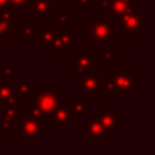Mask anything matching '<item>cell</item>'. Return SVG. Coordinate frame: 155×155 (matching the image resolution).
<instances>
[{"mask_svg": "<svg viewBox=\"0 0 155 155\" xmlns=\"http://www.w3.org/2000/svg\"><path fill=\"white\" fill-rule=\"evenodd\" d=\"M99 60L91 49H74V54L68 59V67L76 70L79 75H98L99 74Z\"/></svg>", "mask_w": 155, "mask_h": 155, "instance_id": "6da1fadb", "label": "cell"}, {"mask_svg": "<svg viewBox=\"0 0 155 155\" xmlns=\"http://www.w3.org/2000/svg\"><path fill=\"white\" fill-rule=\"evenodd\" d=\"M31 101L33 105H35L41 110L42 117L48 118L61 104V94L59 93L57 87H54V86L49 88L35 86V93Z\"/></svg>", "mask_w": 155, "mask_h": 155, "instance_id": "7a4b0ae2", "label": "cell"}, {"mask_svg": "<svg viewBox=\"0 0 155 155\" xmlns=\"http://www.w3.org/2000/svg\"><path fill=\"white\" fill-rule=\"evenodd\" d=\"M117 25H114L109 19L97 18L93 21V23L88 26V37L95 44H107L118 37Z\"/></svg>", "mask_w": 155, "mask_h": 155, "instance_id": "3957f363", "label": "cell"}, {"mask_svg": "<svg viewBox=\"0 0 155 155\" xmlns=\"http://www.w3.org/2000/svg\"><path fill=\"white\" fill-rule=\"evenodd\" d=\"M150 23V19L144 18L140 12L136 10L129 11L118 18V31L123 33L125 38H136L137 34L144 29V26Z\"/></svg>", "mask_w": 155, "mask_h": 155, "instance_id": "277c9868", "label": "cell"}, {"mask_svg": "<svg viewBox=\"0 0 155 155\" xmlns=\"http://www.w3.org/2000/svg\"><path fill=\"white\" fill-rule=\"evenodd\" d=\"M93 117H95L102 125L105 134L107 137H117L118 136V127L124 125L125 120L123 117H118L114 113L110 105H102L98 107L97 112L93 113Z\"/></svg>", "mask_w": 155, "mask_h": 155, "instance_id": "5b68a950", "label": "cell"}, {"mask_svg": "<svg viewBox=\"0 0 155 155\" xmlns=\"http://www.w3.org/2000/svg\"><path fill=\"white\" fill-rule=\"evenodd\" d=\"M110 75L114 80V84L118 94H123L124 99L128 101L134 94H136L137 91L136 75L129 68H114Z\"/></svg>", "mask_w": 155, "mask_h": 155, "instance_id": "8992f818", "label": "cell"}, {"mask_svg": "<svg viewBox=\"0 0 155 155\" xmlns=\"http://www.w3.org/2000/svg\"><path fill=\"white\" fill-rule=\"evenodd\" d=\"M18 127L19 135L23 137L26 143H37L42 136L44 124L41 118L25 114V117L18 121Z\"/></svg>", "mask_w": 155, "mask_h": 155, "instance_id": "52a82bcc", "label": "cell"}, {"mask_svg": "<svg viewBox=\"0 0 155 155\" xmlns=\"http://www.w3.org/2000/svg\"><path fill=\"white\" fill-rule=\"evenodd\" d=\"M49 123L57 129V131H68L72 124H75L76 118L72 113L68 99H61V104L59 105L56 110L49 116Z\"/></svg>", "mask_w": 155, "mask_h": 155, "instance_id": "ba28073f", "label": "cell"}, {"mask_svg": "<svg viewBox=\"0 0 155 155\" xmlns=\"http://www.w3.org/2000/svg\"><path fill=\"white\" fill-rule=\"evenodd\" d=\"M98 11L101 14H110L112 18L118 19L121 15L136 10V0H99Z\"/></svg>", "mask_w": 155, "mask_h": 155, "instance_id": "9c48e42d", "label": "cell"}, {"mask_svg": "<svg viewBox=\"0 0 155 155\" xmlns=\"http://www.w3.org/2000/svg\"><path fill=\"white\" fill-rule=\"evenodd\" d=\"M74 86L80 88L82 93H84L86 98L88 101H97L101 97L98 91V75H91V74L79 75V74H75Z\"/></svg>", "mask_w": 155, "mask_h": 155, "instance_id": "30bf717a", "label": "cell"}, {"mask_svg": "<svg viewBox=\"0 0 155 155\" xmlns=\"http://www.w3.org/2000/svg\"><path fill=\"white\" fill-rule=\"evenodd\" d=\"M80 136L83 139H86L87 143H93V142L105 143L107 139L104 128H102V125L95 117H91L90 121L80 125Z\"/></svg>", "mask_w": 155, "mask_h": 155, "instance_id": "8fae6325", "label": "cell"}, {"mask_svg": "<svg viewBox=\"0 0 155 155\" xmlns=\"http://www.w3.org/2000/svg\"><path fill=\"white\" fill-rule=\"evenodd\" d=\"M30 18L49 19L57 11V0H30Z\"/></svg>", "mask_w": 155, "mask_h": 155, "instance_id": "7c38bea8", "label": "cell"}, {"mask_svg": "<svg viewBox=\"0 0 155 155\" xmlns=\"http://www.w3.org/2000/svg\"><path fill=\"white\" fill-rule=\"evenodd\" d=\"M0 112H2V121L3 128L7 132H10L14 128L15 124H18L19 121V112H18V106L15 105H8V104H3L0 105Z\"/></svg>", "mask_w": 155, "mask_h": 155, "instance_id": "4fadbf2b", "label": "cell"}, {"mask_svg": "<svg viewBox=\"0 0 155 155\" xmlns=\"http://www.w3.org/2000/svg\"><path fill=\"white\" fill-rule=\"evenodd\" d=\"M56 26L54 25H46V26H40L37 27V34H35V40L40 45H42V48L46 51L48 44L51 42V40L53 38L54 33H56Z\"/></svg>", "mask_w": 155, "mask_h": 155, "instance_id": "5bb4252c", "label": "cell"}, {"mask_svg": "<svg viewBox=\"0 0 155 155\" xmlns=\"http://www.w3.org/2000/svg\"><path fill=\"white\" fill-rule=\"evenodd\" d=\"M14 84H15V79L11 75H0V105L5 104L7 99L10 98L11 93L14 90Z\"/></svg>", "mask_w": 155, "mask_h": 155, "instance_id": "9a60e30c", "label": "cell"}, {"mask_svg": "<svg viewBox=\"0 0 155 155\" xmlns=\"http://www.w3.org/2000/svg\"><path fill=\"white\" fill-rule=\"evenodd\" d=\"M98 91L99 94H118L110 74H98Z\"/></svg>", "mask_w": 155, "mask_h": 155, "instance_id": "2e32d148", "label": "cell"}, {"mask_svg": "<svg viewBox=\"0 0 155 155\" xmlns=\"http://www.w3.org/2000/svg\"><path fill=\"white\" fill-rule=\"evenodd\" d=\"M15 91L21 101H26V99L31 101L35 93V86H33L30 82H25V80H21V82L15 80Z\"/></svg>", "mask_w": 155, "mask_h": 155, "instance_id": "e0dca14e", "label": "cell"}, {"mask_svg": "<svg viewBox=\"0 0 155 155\" xmlns=\"http://www.w3.org/2000/svg\"><path fill=\"white\" fill-rule=\"evenodd\" d=\"M71 107H72V113L75 116V118L78 120H83L87 118L88 116V105H87V99H68Z\"/></svg>", "mask_w": 155, "mask_h": 155, "instance_id": "ac0fdd59", "label": "cell"}, {"mask_svg": "<svg viewBox=\"0 0 155 155\" xmlns=\"http://www.w3.org/2000/svg\"><path fill=\"white\" fill-rule=\"evenodd\" d=\"M46 51H48L49 54L53 57H60L63 53H64V45H63V40H61V35H60V31L56 30L53 38H52L51 42L48 44Z\"/></svg>", "mask_w": 155, "mask_h": 155, "instance_id": "d6986e66", "label": "cell"}, {"mask_svg": "<svg viewBox=\"0 0 155 155\" xmlns=\"http://www.w3.org/2000/svg\"><path fill=\"white\" fill-rule=\"evenodd\" d=\"M97 57H98L99 63H117L118 51L117 49H101Z\"/></svg>", "mask_w": 155, "mask_h": 155, "instance_id": "ffe728a7", "label": "cell"}, {"mask_svg": "<svg viewBox=\"0 0 155 155\" xmlns=\"http://www.w3.org/2000/svg\"><path fill=\"white\" fill-rule=\"evenodd\" d=\"M0 18L4 19L5 22H8L11 26H18L19 25V14L11 5L0 11Z\"/></svg>", "mask_w": 155, "mask_h": 155, "instance_id": "44dd1931", "label": "cell"}, {"mask_svg": "<svg viewBox=\"0 0 155 155\" xmlns=\"http://www.w3.org/2000/svg\"><path fill=\"white\" fill-rule=\"evenodd\" d=\"M60 35L63 40L65 51H74L75 49V31L74 30H60Z\"/></svg>", "mask_w": 155, "mask_h": 155, "instance_id": "7402d4cb", "label": "cell"}, {"mask_svg": "<svg viewBox=\"0 0 155 155\" xmlns=\"http://www.w3.org/2000/svg\"><path fill=\"white\" fill-rule=\"evenodd\" d=\"M38 25H18V35L21 38H35Z\"/></svg>", "mask_w": 155, "mask_h": 155, "instance_id": "603a6c76", "label": "cell"}, {"mask_svg": "<svg viewBox=\"0 0 155 155\" xmlns=\"http://www.w3.org/2000/svg\"><path fill=\"white\" fill-rule=\"evenodd\" d=\"M12 26L8 22H5L4 19L0 18V38H12Z\"/></svg>", "mask_w": 155, "mask_h": 155, "instance_id": "cb8c5ba5", "label": "cell"}, {"mask_svg": "<svg viewBox=\"0 0 155 155\" xmlns=\"http://www.w3.org/2000/svg\"><path fill=\"white\" fill-rule=\"evenodd\" d=\"M74 19H75V14L74 12H60L56 15V25L57 26H65Z\"/></svg>", "mask_w": 155, "mask_h": 155, "instance_id": "d4e9b609", "label": "cell"}, {"mask_svg": "<svg viewBox=\"0 0 155 155\" xmlns=\"http://www.w3.org/2000/svg\"><path fill=\"white\" fill-rule=\"evenodd\" d=\"M0 70H2V74H4V75L14 76L19 74V70L14 67V64L11 61H2L0 63Z\"/></svg>", "mask_w": 155, "mask_h": 155, "instance_id": "484cf974", "label": "cell"}, {"mask_svg": "<svg viewBox=\"0 0 155 155\" xmlns=\"http://www.w3.org/2000/svg\"><path fill=\"white\" fill-rule=\"evenodd\" d=\"M10 2V5L16 11L18 14L25 12L27 7H29V2L30 0H8Z\"/></svg>", "mask_w": 155, "mask_h": 155, "instance_id": "4316f807", "label": "cell"}, {"mask_svg": "<svg viewBox=\"0 0 155 155\" xmlns=\"http://www.w3.org/2000/svg\"><path fill=\"white\" fill-rule=\"evenodd\" d=\"M25 114L27 116H31V117H37V118H41L42 120V113H41V110L38 109L35 105H26L25 106Z\"/></svg>", "mask_w": 155, "mask_h": 155, "instance_id": "83f0119b", "label": "cell"}, {"mask_svg": "<svg viewBox=\"0 0 155 155\" xmlns=\"http://www.w3.org/2000/svg\"><path fill=\"white\" fill-rule=\"evenodd\" d=\"M93 4H94L93 0H74L75 7H93Z\"/></svg>", "mask_w": 155, "mask_h": 155, "instance_id": "f1b7e54d", "label": "cell"}, {"mask_svg": "<svg viewBox=\"0 0 155 155\" xmlns=\"http://www.w3.org/2000/svg\"><path fill=\"white\" fill-rule=\"evenodd\" d=\"M7 7H10V2H8V0H0V11Z\"/></svg>", "mask_w": 155, "mask_h": 155, "instance_id": "f546056e", "label": "cell"}, {"mask_svg": "<svg viewBox=\"0 0 155 155\" xmlns=\"http://www.w3.org/2000/svg\"><path fill=\"white\" fill-rule=\"evenodd\" d=\"M5 136H7V131L3 128L2 121H0V137H5Z\"/></svg>", "mask_w": 155, "mask_h": 155, "instance_id": "4dcf8cb0", "label": "cell"}, {"mask_svg": "<svg viewBox=\"0 0 155 155\" xmlns=\"http://www.w3.org/2000/svg\"><path fill=\"white\" fill-rule=\"evenodd\" d=\"M2 40V38H0ZM0 54H2V42H0Z\"/></svg>", "mask_w": 155, "mask_h": 155, "instance_id": "1f68e13d", "label": "cell"}, {"mask_svg": "<svg viewBox=\"0 0 155 155\" xmlns=\"http://www.w3.org/2000/svg\"><path fill=\"white\" fill-rule=\"evenodd\" d=\"M93 2H99V0H93Z\"/></svg>", "mask_w": 155, "mask_h": 155, "instance_id": "d6a6232c", "label": "cell"}]
</instances>
